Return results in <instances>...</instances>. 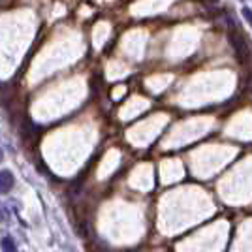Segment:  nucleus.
I'll use <instances>...</instances> for the list:
<instances>
[{"label": "nucleus", "mask_w": 252, "mask_h": 252, "mask_svg": "<svg viewBox=\"0 0 252 252\" xmlns=\"http://www.w3.org/2000/svg\"><path fill=\"white\" fill-rule=\"evenodd\" d=\"M230 42H231V45H233L235 53H237V57H239L241 61H245V59L249 57V47H247V42L243 40V36H239L235 31H231L230 32Z\"/></svg>", "instance_id": "1"}, {"label": "nucleus", "mask_w": 252, "mask_h": 252, "mask_svg": "<svg viewBox=\"0 0 252 252\" xmlns=\"http://www.w3.org/2000/svg\"><path fill=\"white\" fill-rule=\"evenodd\" d=\"M15 185L13 173L8 169H0V194H8Z\"/></svg>", "instance_id": "2"}, {"label": "nucleus", "mask_w": 252, "mask_h": 252, "mask_svg": "<svg viewBox=\"0 0 252 252\" xmlns=\"http://www.w3.org/2000/svg\"><path fill=\"white\" fill-rule=\"evenodd\" d=\"M0 247H2V251H4V252H17L15 241H13L11 237H4V239L0 241Z\"/></svg>", "instance_id": "3"}, {"label": "nucleus", "mask_w": 252, "mask_h": 252, "mask_svg": "<svg viewBox=\"0 0 252 252\" xmlns=\"http://www.w3.org/2000/svg\"><path fill=\"white\" fill-rule=\"evenodd\" d=\"M241 13H243V17H245V21L252 27V10H251V8H243Z\"/></svg>", "instance_id": "4"}, {"label": "nucleus", "mask_w": 252, "mask_h": 252, "mask_svg": "<svg viewBox=\"0 0 252 252\" xmlns=\"http://www.w3.org/2000/svg\"><path fill=\"white\" fill-rule=\"evenodd\" d=\"M2 158H4V155H2V149H0V162H2Z\"/></svg>", "instance_id": "5"}]
</instances>
